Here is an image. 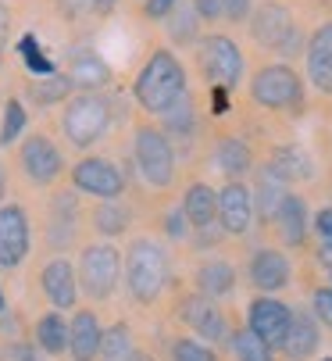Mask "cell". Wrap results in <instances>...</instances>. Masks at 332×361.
<instances>
[{"instance_id": "cell-22", "label": "cell", "mask_w": 332, "mask_h": 361, "mask_svg": "<svg viewBox=\"0 0 332 361\" xmlns=\"http://www.w3.org/2000/svg\"><path fill=\"white\" fill-rule=\"evenodd\" d=\"M314 347H318V322H314L311 315H304V312H293V319H290V333H286V340H283L286 357L304 361V357L314 354Z\"/></svg>"}, {"instance_id": "cell-46", "label": "cell", "mask_w": 332, "mask_h": 361, "mask_svg": "<svg viewBox=\"0 0 332 361\" xmlns=\"http://www.w3.org/2000/svg\"><path fill=\"white\" fill-rule=\"evenodd\" d=\"M8 36H11V11H8V4H0V47H4Z\"/></svg>"}, {"instance_id": "cell-27", "label": "cell", "mask_w": 332, "mask_h": 361, "mask_svg": "<svg viewBox=\"0 0 332 361\" xmlns=\"http://www.w3.org/2000/svg\"><path fill=\"white\" fill-rule=\"evenodd\" d=\"M36 343H39V350H47V354L68 350V322H65L58 312L43 315L39 326H36Z\"/></svg>"}, {"instance_id": "cell-14", "label": "cell", "mask_w": 332, "mask_h": 361, "mask_svg": "<svg viewBox=\"0 0 332 361\" xmlns=\"http://www.w3.org/2000/svg\"><path fill=\"white\" fill-rule=\"evenodd\" d=\"M179 315H183V322L190 326V329H197V336H204V340H211V343H218V340H226L229 336V326H226V315L218 312V307L211 304V297H186L183 304H179Z\"/></svg>"}, {"instance_id": "cell-51", "label": "cell", "mask_w": 332, "mask_h": 361, "mask_svg": "<svg viewBox=\"0 0 332 361\" xmlns=\"http://www.w3.org/2000/svg\"><path fill=\"white\" fill-rule=\"evenodd\" d=\"M321 361H332V357H321Z\"/></svg>"}, {"instance_id": "cell-2", "label": "cell", "mask_w": 332, "mask_h": 361, "mask_svg": "<svg viewBox=\"0 0 332 361\" xmlns=\"http://www.w3.org/2000/svg\"><path fill=\"white\" fill-rule=\"evenodd\" d=\"M125 283L140 304L157 300L164 283H168V250L157 240H136L125 257Z\"/></svg>"}, {"instance_id": "cell-18", "label": "cell", "mask_w": 332, "mask_h": 361, "mask_svg": "<svg viewBox=\"0 0 332 361\" xmlns=\"http://www.w3.org/2000/svg\"><path fill=\"white\" fill-rule=\"evenodd\" d=\"M250 279L257 290L264 293H275L290 283V262L283 250H257L254 262H250Z\"/></svg>"}, {"instance_id": "cell-23", "label": "cell", "mask_w": 332, "mask_h": 361, "mask_svg": "<svg viewBox=\"0 0 332 361\" xmlns=\"http://www.w3.org/2000/svg\"><path fill=\"white\" fill-rule=\"evenodd\" d=\"M268 172H271L275 179L290 183V179H311V176H314V165H311V158H307L300 147H279V150L271 154Z\"/></svg>"}, {"instance_id": "cell-43", "label": "cell", "mask_w": 332, "mask_h": 361, "mask_svg": "<svg viewBox=\"0 0 332 361\" xmlns=\"http://www.w3.org/2000/svg\"><path fill=\"white\" fill-rule=\"evenodd\" d=\"M314 233H318L321 240H332V208H321V212L314 215Z\"/></svg>"}, {"instance_id": "cell-37", "label": "cell", "mask_w": 332, "mask_h": 361, "mask_svg": "<svg viewBox=\"0 0 332 361\" xmlns=\"http://www.w3.org/2000/svg\"><path fill=\"white\" fill-rule=\"evenodd\" d=\"M172 357H176V361H218L211 347H204V343H197V340H190V336L176 340Z\"/></svg>"}, {"instance_id": "cell-35", "label": "cell", "mask_w": 332, "mask_h": 361, "mask_svg": "<svg viewBox=\"0 0 332 361\" xmlns=\"http://www.w3.org/2000/svg\"><path fill=\"white\" fill-rule=\"evenodd\" d=\"M233 354H236L240 361H271V347H268L261 336H254L250 329H240V333L233 336Z\"/></svg>"}, {"instance_id": "cell-31", "label": "cell", "mask_w": 332, "mask_h": 361, "mask_svg": "<svg viewBox=\"0 0 332 361\" xmlns=\"http://www.w3.org/2000/svg\"><path fill=\"white\" fill-rule=\"evenodd\" d=\"M72 93L65 72H54V75H39L32 86H29V97L36 100V104H58V100H65Z\"/></svg>"}, {"instance_id": "cell-39", "label": "cell", "mask_w": 332, "mask_h": 361, "mask_svg": "<svg viewBox=\"0 0 332 361\" xmlns=\"http://www.w3.org/2000/svg\"><path fill=\"white\" fill-rule=\"evenodd\" d=\"M314 315L332 329V290H318L314 293Z\"/></svg>"}, {"instance_id": "cell-1", "label": "cell", "mask_w": 332, "mask_h": 361, "mask_svg": "<svg viewBox=\"0 0 332 361\" xmlns=\"http://www.w3.org/2000/svg\"><path fill=\"white\" fill-rule=\"evenodd\" d=\"M133 93L140 100V108L150 115H164L168 108L179 104L186 97V72L172 50H154L133 82Z\"/></svg>"}, {"instance_id": "cell-15", "label": "cell", "mask_w": 332, "mask_h": 361, "mask_svg": "<svg viewBox=\"0 0 332 361\" xmlns=\"http://www.w3.org/2000/svg\"><path fill=\"white\" fill-rule=\"evenodd\" d=\"M39 286H43V297L54 304V312H61V307H72L75 297H79L75 269L65 262V257H54V262L43 265V272H39Z\"/></svg>"}, {"instance_id": "cell-48", "label": "cell", "mask_w": 332, "mask_h": 361, "mask_svg": "<svg viewBox=\"0 0 332 361\" xmlns=\"http://www.w3.org/2000/svg\"><path fill=\"white\" fill-rule=\"evenodd\" d=\"M4 190H8V172H4V165H0V200H4Z\"/></svg>"}, {"instance_id": "cell-5", "label": "cell", "mask_w": 332, "mask_h": 361, "mask_svg": "<svg viewBox=\"0 0 332 361\" xmlns=\"http://www.w3.org/2000/svg\"><path fill=\"white\" fill-rule=\"evenodd\" d=\"M122 272V254L111 243H90L82 247V262H79V283L93 300H107L118 286Z\"/></svg>"}, {"instance_id": "cell-38", "label": "cell", "mask_w": 332, "mask_h": 361, "mask_svg": "<svg viewBox=\"0 0 332 361\" xmlns=\"http://www.w3.org/2000/svg\"><path fill=\"white\" fill-rule=\"evenodd\" d=\"M172 15H176V18H172V29H168V32H172V39H179V43H190V39L197 36V32H193V22H197V11H193V4H190V8H176Z\"/></svg>"}, {"instance_id": "cell-34", "label": "cell", "mask_w": 332, "mask_h": 361, "mask_svg": "<svg viewBox=\"0 0 332 361\" xmlns=\"http://www.w3.org/2000/svg\"><path fill=\"white\" fill-rule=\"evenodd\" d=\"M25 104H22V100H8V104H4V126H0V147H11L22 133H25Z\"/></svg>"}, {"instance_id": "cell-17", "label": "cell", "mask_w": 332, "mask_h": 361, "mask_svg": "<svg viewBox=\"0 0 332 361\" xmlns=\"http://www.w3.org/2000/svg\"><path fill=\"white\" fill-rule=\"evenodd\" d=\"M307 75L314 90L332 93V22L318 25L307 43Z\"/></svg>"}, {"instance_id": "cell-20", "label": "cell", "mask_w": 332, "mask_h": 361, "mask_svg": "<svg viewBox=\"0 0 332 361\" xmlns=\"http://www.w3.org/2000/svg\"><path fill=\"white\" fill-rule=\"evenodd\" d=\"M275 226H279V236L290 247H300L304 236H307V204H304V197L286 193L283 204H279V212H275Z\"/></svg>"}, {"instance_id": "cell-36", "label": "cell", "mask_w": 332, "mask_h": 361, "mask_svg": "<svg viewBox=\"0 0 332 361\" xmlns=\"http://www.w3.org/2000/svg\"><path fill=\"white\" fill-rule=\"evenodd\" d=\"M193 122H197V115H193L190 97H183L176 108H168V111H164V126H168V133H176V136H186V133H193Z\"/></svg>"}, {"instance_id": "cell-30", "label": "cell", "mask_w": 332, "mask_h": 361, "mask_svg": "<svg viewBox=\"0 0 332 361\" xmlns=\"http://www.w3.org/2000/svg\"><path fill=\"white\" fill-rule=\"evenodd\" d=\"M93 226L104 236H118L129 229V212L122 208V200H104L100 208L93 212Z\"/></svg>"}, {"instance_id": "cell-11", "label": "cell", "mask_w": 332, "mask_h": 361, "mask_svg": "<svg viewBox=\"0 0 332 361\" xmlns=\"http://www.w3.org/2000/svg\"><path fill=\"white\" fill-rule=\"evenodd\" d=\"M65 79H68L72 90L93 93V90H100V86H107L111 79H115V72H111V65L97 54L93 47H72L68 61H65Z\"/></svg>"}, {"instance_id": "cell-8", "label": "cell", "mask_w": 332, "mask_h": 361, "mask_svg": "<svg viewBox=\"0 0 332 361\" xmlns=\"http://www.w3.org/2000/svg\"><path fill=\"white\" fill-rule=\"evenodd\" d=\"M200 68L214 86L233 90L243 79V54L229 36H207L200 43Z\"/></svg>"}, {"instance_id": "cell-16", "label": "cell", "mask_w": 332, "mask_h": 361, "mask_svg": "<svg viewBox=\"0 0 332 361\" xmlns=\"http://www.w3.org/2000/svg\"><path fill=\"white\" fill-rule=\"evenodd\" d=\"M250 219H254V200H250V190L243 183H229L226 190L218 193V222L226 233L240 236L250 229Z\"/></svg>"}, {"instance_id": "cell-49", "label": "cell", "mask_w": 332, "mask_h": 361, "mask_svg": "<svg viewBox=\"0 0 332 361\" xmlns=\"http://www.w3.org/2000/svg\"><path fill=\"white\" fill-rule=\"evenodd\" d=\"M133 361H150V357H147V354H140V350H136V357H133Z\"/></svg>"}, {"instance_id": "cell-13", "label": "cell", "mask_w": 332, "mask_h": 361, "mask_svg": "<svg viewBox=\"0 0 332 361\" xmlns=\"http://www.w3.org/2000/svg\"><path fill=\"white\" fill-rule=\"evenodd\" d=\"M290 319L293 312L283 304V300H275V297H257L250 304V333L261 336L268 347H283L286 333H290Z\"/></svg>"}, {"instance_id": "cell-52", "label": "cell", "mask_w": 332, "mask_h": 361, "mask_svg": "<svg viewBox=\"0 0 332 361\" xmlns=\"http://www.w3.org/2000/svg\"><path fill=\"white\" fill-rule=\"evenodd\" d=\"M0 50H4V47H0Z\"/></svg>"}, {"instance_id": "cell-33", "label": "cell", "mask_w": 332, "mask_h": 361, "mask_svg": "<svg viewBox=\"0 0 332 361\" xmlns=\"http://www.w3.org/2000/svg\"><path fill=\"white\" fill-rule=\"evenodd\" d=\"M283 197H286V193H283V179H275L271 172H264L261 183H257V212H261L264 219H275Z\"/></svg>"}, {"instance_id": "cell-32", "label": "cell", "mask_w": 332, "mask_h": 361, "mask_svg": "<svg viewBox=\"0 0 332 361\" xmlns=\"http://www.w3.org/2000/svg\"><path fill=\"white\" fill-rule=\"evenodd\" d=\"M18 54H22L25 68L36 72V75H54V72H58V68H54V61L43 54V47H39L36 32H25V36L18 39Z\"/></svg>"}, {"instance_id": "cell-24", "label": "cell", "mask_w": 332, "mask_h": 361, "mask_svg": "<svg viewBox=\"0 0 332 361\" xmlns=\"http://www.w3.org/2000/svg\"><path fill=\"white\" fill-rule=\"evenodd\" d=\"M197 286H200L204 297H226V293H233V286H236V272H233V265H226V262H207V265H200V272H197Z\"/></svg>"}, {"instance_id": "cell-47", "label": "cell", "mask_w": 332, "mask_h": 361, "mask_svg": "<svg viewBox=\"0 0 332 361\" xmlns=\"http://www.w3.org/2000/svg\"><path fill=\"white\" fill-rule=\"evenodd\" d=\"M318 262L325 269H332V240H321V250H318Z\"/></svg>"}, {"instance_id": "cell-44", "label": "cell", "mask_w": 332, "mask_h": 361, "mask_svg": "<svg viewBox=\"0 0 332 361\" xmlns=\"http://www.w3.org/2000/svg\"><path fill=\"white\" fill-rule=\"evenodd\" d=\"M197 18H218L221 15V0H193Z\"/></svg>"}, {"instance_id": "cell-29", "label": "cell", "mask_w": 332, "mask_h": 361, "mask_svg": "<svg viewBox=\"0 0 332 361\" xmlns=\"http://www.w3.org/2000/svg\"><path fill=\"white\" fill-rule=\"evenodd\" d=\"M115 4L118 0H58V11L68 22H90V18H107Z\"/></svg>"}, {"instance_id": "cell-41", "label": "cell", "mask_w": 332, "mask_h": 361, "mask_svg": "<svg viewBox=\"0 0 332 361\" xmlns=\"http://www.w3.org/2000/svg\"><path fill=\"white\" fill-rule=\"evenodd\" d=\"M221 15L229 22H243L250 15V0H221Z\"/></svg>"}, {"instance_id": "cell-50", "label": "cell", "mask_w": 332, "mask_h": 361, "mask_svg": "<svg viewBox=\"0 0 332 361\" xmlns=\"http://www.w3.org/2000/svg\"><path fill=\"white\" fill-rule=\"evenodd\" d=\"M0 312H4V290H0Z\"/></svg>"}, {"instance_id": "cell-6", "label": "cell", "mask_w": 332, "mask_h": 361, "mask_svg": "<svg viewBox=\"0 0 332 361\" xmlns=\"http://www.w3.org/2000/svg\"><path fill=\"white\" fill-rule=\"evenodd\" d=\"M300 75L290 68V65H268L254 75L250 82V97L257 100L261 108H271V111H286V108H297L300 104Z\"/></svg>"}, {"instance_id": "cell-25", "label": "cell", "mask_w": 332, "mask_h": 361, "mask_svg": "<svg viewBox=\"0 0 332 361\" xmlns=\"http://www.w3.org/2000/svg\"><path fill=\"white\" fill-rule=\"evenodd\" d=\"M214 165L226 172V176H243L250 169V147L236 136H226V140H218L214 147Z\"/></svg>"}, {"instance_id": "cell-7", "label": "cell", "mask_w": 332, "mask_h": 361, "mask_svg": "<svg viewBox=\"0 0 332 361\" xmlns=\"http://www.w3.org/2000/svg\"><path fill=\"white\" fill-rule=\"evenodd\" d=\"M250 32L261 47L268 50H279V54H290V50L300 43V29L293 22V15L283 8V4H261L254 11V22H250Z\"/></svg>"}, {"instance_id": "cell-42", "label": "cell", "mask_w": 332, "mask_h": 361, "mask_svg": "<svg viewBox=\"0 0 332 361\" xmlns=\"http://www.w3.org/2000/svg\"><path fill=\"white\" fill-rule=\"evenodd\" d=\"M164 229H168V236L183 240L186 236V215L183 212H168V215H164Z\"/></svg>"}, {"instance_id": "cell-40", "label": "cell", "mask_w": 332, "mask_h": 361, "mask_svg": "<svg viewBox=\"0 0 332 361\" xmlns=\"http://www.w3.org/2000/svg\"><path fill=\"white\" fill-rule=\"evenodd\" d=\"M176 8H179V0H147L143 15H147V18H168Z\"/></svg>"}, {"instance_id": "cell-3", "label": "cell", "mask_w": 332, "mask_h": 361, "mask_svg": "<svg viewBox=\"0 0 332 361\" xmlns=\"http://www.w3.org/2000/svg\"><path fill=\"white\" fill-rule=\"evenodd\" d=\"M61 126H65V136L82 150V147H93L107 126H111V104L100 97V93H79L65 104V115H61Z\"/></svg>"}, {"instance_id": "cell-53", "label": "cell", "mask_w": 332, "mask_h": 361, "mask_svg": "<svg viewBox=\"0 0 332 361\" xmlns=\"http://www.w3.org/2000/svg\"><path fill=\"white\" fill-rule=\"evenodd\" d=\"M328 272H332V269H328Z\"/></svg>"}, {"instance_id": "cell-4", "label": "cell", "mask_w": 332, "mask_h": 361, "mask_svg": "<svg viewBox=\"0 0 332 361\" xmlns=\"http://www.w3.org/2000/svg\"><path fill=\"white\" fill-rule=\"evenodd\" d=\"M133 154H136V165H140V172L150 186L164 190L176 179V150H172V140L161 129L140 126L136 140H133Z\"/></svg>"}, {"instance_id": "cell-9", "label": "cell", "mask_w": 332, "mask_h": 361, "mask_svg": "<svg viewBox=\"0 0 332 361\" xmlns=\"http://www.w3.org/2000/svg\"><path fill=\"white\" fill-rule=\"evenodd\" d=\"M72 183H75V190H82L90 197H100V200H118L122 190H125L122 169L115 161H107V158H82L72 169Z\"/></svg>"}, {"instance_id": "cell-28", "label": "cell", "mask_w": 332, "mask_h": 361, "mask_svg": "<svg viewBox=\"0 0 332 361\" xmlns=\"http://www.w3.org/2000/svg\"><path fill=\"white\" fill-rule=\"evenodd\" d=\"M72 229H75V208H72V197L61 193L58 200H54V208H50V243L58 240L61 247L72 240Z\"/></svg>"}, {"instance_id": "cell-21", "label": "cell", "mask_w": 332, "mask_h": 361, "mask_svg": "<svg viewBox=\"0 0 332 361\" xmlns=\"http://www.w3.org/2000/svg\"><path fill=\"white\" fill-rule=\"evenodd\" d=\"M183 215L190 226L197 229H207L214 219H218V193L207 186V183H193L183 197Z\"/></svg>"}, {"instance_id": "cell-26", "label": "cell", "mask_w": 332, "mask_h": 361, "mask_svg": "<svg viewBox=\"0 0 332 361\" xmlns=\"http://www.w3.org/2000/svg\"><path fill=\"white\" fill-rule=\"evenodd\" d=\"M100 357L104 361H133L136 347H133V329L125 322H115L104 336H100Z\"/></svg>"}, {"instance_id": "cell-45", "label": "cell", "mask_w": 332, "mask_h": 361, "mask_svg": "<svg viewBox=\"0 0 332 361\" xmlns=\"http://www.w3.org/2000/svg\"><path fill=\"white\" fill-rule=\"evenodd\" d=\"M211 111H214V115H226V111H229V90L214 86V93H211Z\"/></svg>"}, {"instance_id": "cell-12", "label": "cell", "mask_w": 332, "mask_h": 361, "mask_svg": "<svg viewBox=\"0 0 332 361\" xmlns=\"http://www.w3.org/2000/svg\"><path fill=\"white\" fill-rule=\"evenodd\" d=\"M18 161H22L25 176H29L32 183H39V186L54 183V179H58V176L65 172V158H61V150L54 147L47 136H39V133H36V136H25Z\"/></svg>"}, {"instance_id": "cell-10", "label": "cell", "mask_w": 332, "mask_h": 361, "mask_svg": "<svg viewBox=\"0 0 332 361\" xmlns=\"http://www.w3.org/2000/svg\"><path fill=\"white\" fill-rule=\"evenodd\" d=\"M29 243H32V229H29L25 208L4 204V208H0V265L18 269L29 254Z\"/></svg>"}, {"instance_id": "cell-19", "label": "cell", "mask_w": 332, "mask_h": 361, "mask_svg": "<svg viewBox=\"0 0 332 361\" xmlns=\"http://www.w3.org/2000/svg\"><path fill=\"white\" fill-rule=\"evenodd\" d=\"M100 322H97V315L93 312H82L72 319V326H68V354L75 357V361H93L97 354H100Z\"/></svg>"}]
</instances>
